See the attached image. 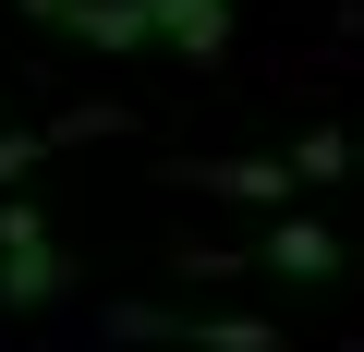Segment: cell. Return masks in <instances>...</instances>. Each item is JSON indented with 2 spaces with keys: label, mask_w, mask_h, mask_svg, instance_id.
I'll return each mask as SVG.
<instances>
[{
  "label": "cell",
  "mask_w": 364,
  "mask_h": 352,
  "mask_svg": "<svg viewBox=\"0 0 364 352\" xmlns=\"http://www.w3.org/2000/svg\"><path fill=\"white\" fill-rule=\"evenodd\" d=\"M61 292H73L61 231H49L37 207H0V304H13V316H37V304H61Z\"/></svg>",
  "instance_id": "obj_1"
},
{
  "label": "cell",
  "mask_w": 364,
  "mask_h": 352,
  "mask_svg": "<svg viewBox=\"0 0 364 352\" xmlns=\"http://www.w3.org/2000/svg\"><path fill=\"white\" fill-rule=\"evenodd\" d=\"M122 328H134V340H182V352H291L267 316H158V304H134Z\"/></svg>",
  "instance_id": "obj_2"
},
{
  "label": "cell",
  "mask_w": 364,
  "mask_h": 352,
  "mask_svg": "<svg viewBox=\"0 0 364 352\" xmlns=\"http://www.w3.org/2000/svg\"><path fill=\"white\" fill-rule=\"evenodd\" d=\"M255 267H279V279H304V292H316V279H340V231L291 207V219H267V231H255Z\"/></svg>",
  "instance_id": "obj_3"
},
{
  "label": "cell",
  "mask_w": 364,
  "mask_h": 352,
  "mask_svg": "<svg viewBox=\"0 0 364 352\" xmlns=\"http://www.w3.org/2000/svg\"><path fill=\"white\" fill-rule=\"evenodd\" d=\"M146 37H170L182 61H219L231 49V0H146Z\"/></svg>",
  "instance_id": "obj_4"
},
{
  "label": "cell",
  "mask_w": 364,
  "mask_h": 352,
  "mask_svg": "<svg viewBox=\"0 0 364 352\" xmlns=\"http://www.w3.org/2000/svg\"><path fill=\"white\" fill-rule=\"evenodd\" d=\"M182 183H207V195H231V207H291V170H279V158H195Z\"/></svg>",
  "instance_id": "obj_5"
},
{
  "label": "cell",
  "mask_w": 364,
  "mask_h": 352,
  "mask_svg": "<svg viewBox=\"0 0 364 352\" xmlns=\"http://www.w3.org/2000/svg\"><path fill=\"white\" fill-rule=\"evenodd\" d=\"M61 25H73L85 49H134V37H146V0H73Z\"/></svg>",
  "instance_id": "obj_6"
},
{
  "label": "cell",
  "mask_w": 364,
  "mask_h": 352,
  "mask_svg": "<svg viewBox=\"0 0 364 352\" xmlns=\"http://www.w3.org/2000/svg\"><path fill=\"white\" fill-rule=\"evenodd\" d=\"M279 170H291V195H304V183H340V170H352V134H304Z\"/></svg>",
  "instance_id": "obj_7"
},
{
  "label": "cell",
  "mask_w": 364,
  "mask_h": 352,
  "mask_svg": "<svg viewBox=\"0 0 364 352\" xmlns=\"http://www.w3.org/2000/svg\"><path fill=\"white\" fill-rule=\"evenodd\" d=\"M25 13H37V25H61V13H73V0H25Z\"/></svg>",
  "instance_id": "obj_8"
}]
</instances>
